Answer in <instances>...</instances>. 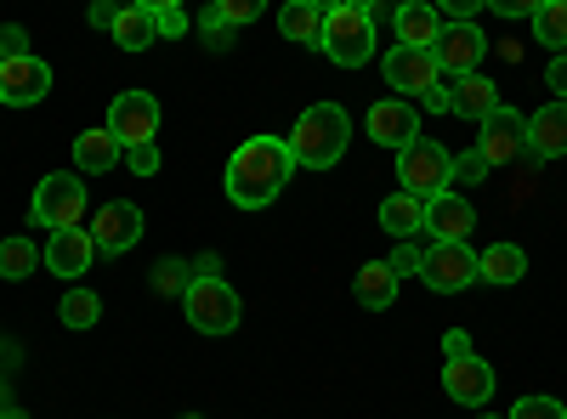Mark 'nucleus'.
<instances>
[{"label": "nucleus", "mask_w": 567, "mask_h": 419, "mask_svg": "<svg viewBox=\"0 0 567 419\" xmlns=\"http://www.w3.org/2000/svg\"><path fill=\"white\" fill-rule=\"evenodd\" d=\"M381 227L392 232V239H414V232L425 227V199H414V193H392V199L381 205Z\"/></svg>", "instance_id": "obj_26"}, {"label": "nucleus", "mask_w": 567, "mask_h": 419, "mask_svg": "<svg viewBox=\"0 0 567 419\" xmlns=\"http://www.w3.org/2000/svg\"><path fill=\"white\" fill-rule=\"evenodd\" d=\"M109 34H114L120 52H148V40H159L154 12H148V7H136V0H131V7H120V18H114Z\"/></svg>", "instance_id": "obj_22"}, {"label": "nucleus", "mask_w": 567, "mask_h": 419, "mask_svg": "<svg viewBox=\"0 0 567 419\" xmlns=\"http://www.w3.org/2000/svg\"><path fill=\"white\" fill-rule=\"evenodd\" d=\"M114 18H120L114 0H91V23H97V29H114Z\"/></svg>", "instance_id": "obj_43"}, {"label": "nucleus", "mask_w": 567, "mask_h": 419, "mask_svg": "<svg viewBox=\"0 0 567 419\" xmlns=\"http://www.w3.org/2000/svg\"><path fill=\"white\" fill-rule=\"evenodd\" d=\"M182 312L199 335H233L245 317V301L233 284H221V277H194V284L182 290Z\"/></svg>", "instance_id": "obj_3"}, {"label": "nucleus", "mask_w": 567, "mask_h": 419, "mask_svg": "<svg viewBox=\"0 0 567 419\" xmlns=\"http://www.w3.org/2000/svg\"><path fill=\"white\" fill-rule=\"evenodd\" d=\"M210 7L227 18V29H245V23H256L267 12V0H210Z\"/></svg>", "instance_id": "obj_31"}, {"label": "nucleus", "mask_w": 567, "mask_h": 419, "mask_svg": "<svg viewBox=\"0 0 567 419\" xmlns=\"http://www.w3.org/2000/svg\"><path fill=\"white\" fill-rule=\"evenodd\" d=\"M0 63H7V45H0Z\"/></svg>", "instance_id": "obj_51"}, {"label": "nucleus", "mask_w": 567, "mask_h": 419, "mask_svg": "<svg viewBox=\"0 0 567 419\" xmlns=\"http://www.w3.org/2000/svg\"><path fill=\"white\" fill-rule=\"evenodd\" d=\"M494 108H499V85H494L488 74H460V80H454V114H460V119H477V125H483Z\"/></svg>", "instance_id": "obj_21"}, {"label": "nucleus", "mask_w": 567, "mask_h": 419, "mask_svg": "<svg viewBox=\"0 0 567 419\" xmlns=\"http://www.w3.org/2000/svg\"><path fill=\"white\" fill-rule=\"evenodd\" d=\"M545 7V0H488V12H499V18H534Z\"/></svg>", "instance_id": "obj_40"}, {"label": "nucleus", "mask_w": 567, "mask_h": 419, "mask_svg": "<svg viewBox=\"0 0 567 419\" xmlns=\"http://www.w3.org/2000/svg\"><path fill=\"white\" fill-rule=\"evenodd\" d=\"M483 159L488 165H516V159H523L528 154V114H516V108H494L488 119H483Z\"/></svg>", "instance_id": "obj_10"}, {"label": "nucleus", "mask_w": 567, "mask_h": 419, "mask_svg": "<svg viewBox=\"0 0 567 419\" xmlns=\"http://www.w3.org/2000/svg\"><path fill=\"white\" fill-rule=\"evenodd\" d=\"M511 419H567V408L556 397H523L511 408Z\"/></svg>", "instance_id": "obj_32"}, {"label": "nucleus", "mask_w": 567, "mask_h": 419, "mask_svg": "<svg viewBox=\"0 0 567 419\" xmlns=\"http://www.w3.org/2000/svg\"><path fill=\"white\" fill-rule=\"evenodd\" d=\"M45 91H52V69H45L34 52L0 63V103H7V108H29V103L45 97Z\"/></svg>", "instance_id": "obj_12"}, {"label": "nucleus", "mask_w": 567, "mask_h": 419, "mask_svg": "<svg viewBox=\"0 0 567 419\" xmlns=\"http://www.w3.org/2000/svg\"><path fill=\"white\" fill-rule=\"evenodd\" d=\"M187 284H194V272H187L182 261H165V266L154 272V290H165V295H176V301H182V290H187Z\"/></svg>", "instance_id": "obj_33"}, {"label": "nucleus", "mask_w": 567, "mask_h": 419, "mask_svg": "<svg viewBox=\"0 0 567 419\" xmlns=\"http://www.w3.org/2000/svg\"><path fill=\"white\" fill-rule=\"evenodd\" d=\"M443 357H471V335L465 329H449L443 335Z\"/></svg>", "instance_id": "obj_42"}, {"label": "nucleus", "mask_w": 567, "mask_h": 419, "mask_svg": "<svg viewBox=\"0 0 567 419\" xmlns=\"http://www.w3.org/2000/svg\"><path fill=\"white\" fill-rule=\"evenodd\" d=\"M420 284L437 290V295H460L477 284V250H471L465 239L460 244H432L420 255Z\"/></svg>", "instance_id": "obj_6"}, {"label": "nucleus", "mask_w": 567, "mask_h": 419, "mask_svg": "<svg viewBox=\"0 0 567 419\" xmlns=\"http://www.w3.org/2000/svg\"><path fill=\"white\" fill-rule=\"evenodd\" d=\"M381 74L386 85L398 91V97H425L443 74H437V57L425 52V45H392V52L381 57Z\"/></svg>", "instance_id": "obj_9"}, {"label": "nucleus", "mask_w": 567, "mask_h": 419, "mask_svg": "<svg viewBox=\"0 0 567 419\" xmlns=\"http://www.w3.org/2000/svg\"><path fill=\"white\" fill-rule=\"evenodd\" d=\"M0 45H7V57H23L29 52V34L12 23V29H0Z\"/></svg>", "instance_id": "obj_41"}, {"label": "nucleus", "mask_w": 567, "mask_h": 419, "mask_svg": "<svg viewBox=\"0 0 567 419\" xmlns=\"http://www.w3.org/2000/svg\"><path fill=\"white\" fill-rule=\"evenodd\" d=\"M488 170H494V165L483 159V148H471V154H454V159H449V188L460 193V188H471V181H483Z\"/></svg>", "instance_id": "obj_30"}, {"label": "nucleus", "mask_w": 567, "mask_h": 419, "mask_svg": "<svg viewBox=\"0 0 567 419\" xmlns=\"http://www.w3.org/2000/svg\"><path fill=\"white\" fill-rule=\"evenodd\" d=\"M154 29H159V40H182L194 23L182 18V7H171V12H154Z\"/></svg>", "instance_id": "obj_37"}, {"label": "nucleus", "mask_w": 567, "mask_h": 419, "mask_svg": "<svg viewBox=\"0 0 567 419\" xmlns=\"http://www.w3.org/2000/svg\"><path fill=\"white\" fill-rule=\"evenodd\" d=\"M471 227H477V210L465 205V193L443 188L437 199H425V232H432V244H460V239H471Z\"/></svg>", "instance_id": "obj_14"}, {"label": "nucleus", "mask_w": 567, "mask_h": 419, "mask_svg": "<svg viewBox=\"0 0 567 419\" xmlns=\"http://www.w3.org/2000/svg\"><path fill=\"white\" fill-rule=\"evenodd\" d=\"M125 165H131L136 176H154V170H159V148H154V143H136V148H125Z\"/></svg>", "instance_id": "obj_35"}, {"label": "nucleus", "mask_w": 567, "mask_h": 419, "mask_svg": "<svg viewBox=\"0 0 567 419\" xmlns=\"http://www.w3.org/2000/svg\"><path fill=\"white\" fill-rule=\"evenodd\" d=\"M91 205H85V181L80 176H45L40 188H34V221L40 227H80V216H85Z\"/></svg>", "instance_id": "obj_7"}, {"label": "nucleus", "mask_w": 567, "mask_h": 419, "mask_svg": "<svg viewBox=\"0 0 567 419\" xmlns=\"http://www.w3.org/2000/svg\"><path fill=\"white\" fill-rule=\"evenodd\" d=\"M312 7H318V12L329 18V12H336V7H347V0H312Z\"/></svg>", "instance_id": "obj_48"}, {"label": "nucleus", "mask_w": 567, "mask_h": 419, "mask_svg": "<svg viewBox=\"0 0 567 419\" xmlns=\"http://www.w3.org/2000/svg\"><path fill=\"white\" fill-rule=\"evenodd\" d=\"M534 34H539V45H550V52H567V0H545V7L534 12Z\"/></svg>", "instance_id": "obj_28"}, {"label": "nucleus", "mask_w": 567, "mask_h": 419, "mask_svg": "<svg viewBox=\"0 0 567 419\" xmlns=\"http://www.w3.org/2000/svg\"><path fill=\"white\" fill-rule=\"evenodd\" d=\"M318 52L341 69H363L374 57V18L358 12V7H336L323 18V34H318Z\"/></svg>", "instance_id": "obj_4"}, {"label": "nucleus", "mask_w": 567, "mask_h": 419, "mask_svg": "<svg viewBox=\"0 0 567 419\" xmlns=\"http://www.w3.org/2000/svg\"><path fill=\"white\" fill-rule=\"evenodd\" d=\"M182 419H205V413H182Z\"/></svg>", "instance_id": "obj_50"}, {"label": "nucleus", "mask_w": 567, "mask_h": 419, "mask_svg": "<svg viewBox=\"0 0 567 419\" xmlns=\"http://www.w3.org/2000/svg\"><path fill=\"white\" fill-rule=\"evenodd\" d=\"M278 29H284V40H296V45H318V34H323V12L312 7V0H284Z\"/></svg>", "instance_id": "obj_24"}, {"label": "nucleus", "mask_w": 567, "mask_h": 419, "mask_svg": "<svg viewBox=\"0 0 567 419\" xmlns=\"http://www.w3.org/2000/svg\"><path fill=\"white\" fill-rule=\"evenodd\" d=\"M358 301H363L369 312H386V306L398 301V272H392L386 261H369V266L358 272Z\"/></svg>", "instance_id": "obj_25"}, {"label": "nucleus", "mask_w": 567, "mask_h": 419, "mask_svg": "<svg viewBox=\"0 0 567 419\" xmlns=\"http://www.w3.org/2000/svg\"><path fill=\"white\" fill-rule=\"evenodd\" d=\"M528 272V255L523 250H516V244H494V250H483L477 255V277H483V284H516V277H523Z\"/></svg>", "instance_id": "obj_23"}, {"label": "nucleus", "mask_w": 567, "mask_h": 419, "mask_svg": "<svg viewBox=\"0 0 567 419\" xmlns=\"http://www.w3.org/2000/svg\"><path fill=\"white\" fill-rule=\"evenodd\" d=\"M109 130L120 136V148L154 143V130H159V103L148 97V91H120L114 108H109Z\"/></svg>", "instance_id": "obj_11"}, {"label": "nucleus", "mask_w": 567, "mask_h": 419, "mask_svg": "<svg viewBox=\"0 0 567 419\" xmlns=\"http://www.w3.org/2000/svg\"><path fill=\"white\" fill-rule=\"evenodd\" d=\"M58 317L69 323V329H91V323L103 317V295H91V290H69V295H63V306H58Z\"/></svg>", "instance_id": "obj_29"}, {"label": "nucleus", "mask_w": 567, "mask_h": 419, "mask_svg": "<svg viewBox=\"0 0 567 419\" xmlns=\"http://www.w3.org/2000/svg\"><path fill=\"white\" fill-rule=\"evenodd\" d=\"M347 7H358V12H369V18H374V12H381V0H347Z\"/></svg>", "instance_id": "obj_47"}, {"label": "nucleus", "mask_w": 567, "mask_h": 419, "mask_svg": "<svg viewBox=\"0 0 567 419\" xmlns=\"http://www.w3.org/2000/svg\"><path fill=\"white\" fill-rule=\"evenodd\" d=\"M443 391H449L454 402H465V408H483V402L494 397V368H488L477 352H471V357H449Z\"/></svg>", "instance_id": "obj_16"}, {"label": "nucleus", "mask_w": 567, "mask_h": 419, "mask_svg": "<svg viewBox=\"0 0 567 419\" xmlns=\"http://www.w3.org/2000/svg\"><path fill=\"white\" fill-rule=\"evenodd\" d=\"M187 272H194V277H221V255H194Z\"/></svg>", "instance_id": "obj_44"}, {"label": "nucleus", "mask_w": 567, "mask_h": 419, "mask_svg": "<svg viewBox=\"0 0 567 419\" xmlns=\"http://www.w3.org/2000/svg\"><path fill=\"white\" fill-rule=\"evenodd\" d=\"M34 266H45V250H34L29 239H7V244H0V277H12V284H18V277H29Z\"/></svg>", "instance_id": "obj_27"}, {"label": "nucleus", "mask_w": 567, "mask_h": 419, "mask_svg": "<svg viewBox=\"0 0 567 419\" xmlns=\"http://www.w3.org/2000/svg\"><path fill=\"white\" fill-rule=\"evenodd\" d=\"M91 261H97V239H91V227H58L52 244H45V266L58 277H80Z\"/></svg>", "instance_id": "obj_17"}, {"label": "nucleus", "mask_w": 567, "mask_h": 419, "mask_svg": "<svg viewBox=\"0 0 567 419\" xmlns=\"http://www.w3.org/2000/svg\"><path fill=\"white\" fill-rule=\"evenodd\" d=\"M483 419H499V413H483Z\"/></svg>", "instance_id": "obj_52"}, {"label": "nucleus", "mask_w": 567, "mask_h": 419, "mask_svg": "<svg viewBox=\"0 0 567 419\" xmlns=\"http://www.w3.org/2000/svg\"><path fill=\"white\" fill-rule=\"evenodd\" d=\"M392 23H398V45H425V52H432V40L443 34V12L425 7V0H403Z\"/></svg>", "instance_id": "obj_20"}, {"label": "nucleus", "mask_w": 567, "mask_h": 419, "mask_svg": "<svg viewBox=\"0 0 567 419\" xmlns=\"http://www.w3.org/2000/svg\"><path fill=\"white\" fill-rule=\"evenodd\" d=\"M347 143H352V119H347L341 103H312V108L296 119V130H290V154H296V165H307V170L341 165Z\"/></svg>", "instance_id": "obj_2"}, {"label": "nucleus", "mask_w": 567, "mask_h": 419, "mask_svg": "<svg viewBox=\"0 0 567 419\" xmlns=\"http://www.w3.org/2000/svg\"><path fill=\"white\" fill-rule=\"evenodd\" d=\"M528 154L534 159H561L567 154V103H545L539 114H528Z\"/></svg>", "instance_id": "obj_18"}, {"label": "nucleus", "mask_w": 567, "mask_h": 419, "mask_svg": "<svg viewBox=\"0 0 567 419\" xmlns=\"http://www.w3.org/2000/svg\"><path fill=\"white\" fill-rule=\"evenodd\" d=\"M420 255H425L420 244H409V239H398V250L386 255V266H392L398 277H409V272H420Z\"/></svg>", "instance_id": "obj_34"}, {"label": "nucleus", "mask_w": 567, "mask_h": 419, "mask_svg": "<svg viewBox=\"0 0 567 419\" xmlns=\"http://www.w3.org/2000/svg\"><path fill=\"white\" fill-rule=\"evenodd\" d=\"M136 7H148V12H171V7H182V0H136Z\"/></svg>", "instance_id": "obj_46"}, {"label": "nucleus", "mask_w": 567, "mask_h": 419, "mask_svg": "<svg viewBox=\"0 0 567 419\" xmlns=\"http://www.w3.org/2000/svg\"><path fill=\"white\" fill-rule=\"evenodd\" d=\"M545 85H550V97H556V103H567V52H556V57H550Z\"/></svg>", "instance_id": "obj_38"}, {"label": "nucleus", "mask_w": 567, "mask_h": 419, "mask_svg": "<svg viewBox=\"0 0 567 419\" xmlns=\"http://www.w3.org/2000/svg\"><path fill=\"white\" fill-rule=\"evenodd\" d=\"M120 159H125V148H120V136H114L109 125L74 136V165H80L85 176H103V170H114Z\"/></svg>", "instance_id": "obj_19"}, {"label": "nucleus", "mask_w": 567, "mask_h": 419, "mask_svg": "<svg viewBox=\"0 0 567 419\" xmlns=\"http://www.w3.org/2000/svg\"><path fill=\"white\" fill-rule=\"evenodd\" d=\"M449 148L432 143V136H414L409 148H398V181H403V193L414 199H437L449 188Z\"/></svg>", "instance_id": "obj_5"}, {"label": "nucleus", "mask_w": 567, "mask_h": 419, "mask_svg": "<svg viewBox=\"0 0 567 419\" xmlns=\"http://www.w3.org/2000/svg\"><path fill=\"white\" fill-rule=\"evenodd\" d=\"M296 154L290 143H278V136H250V143H239V154L227 159V199L239 210H267L284 188H290L296 176Z\"/></svg>", "instance_id": "obj_1"}, {"label": "nucleus", "mask_w": 567, "mask_h": 419, "mask_svg": "<svg viewBox=\"0 0 567 419\" xmlns=\"http://www.w3.org/2000/svg\"><path fill=\"white\" fill-rule=\"evenodd\" d=\"M425 108H432V114H454V85L449 80H437L432 91H425V97H420Z\"/></svg>", "instance_id": "obj_39"}, {"label": "nucleus", "mask_w": 567, "mask_h": 419, "mask_svg": "<svg viewBox=\"0 0 567 419\" xmlns=\"http://www.w3.org/2000/svg\"><path fill=\"white\" fill-rule=\"evenodd\" d=\"M483 7H488V0H437V12H443L449 23H471Z\"/></svg>", "instance_id": "obj_36"}, {"label": "nucleus", "mask_w": 567, "mask_h": 419, "mask_svg": "<svg viewBox=\"0 0 567 419\" xmlns=\"http://www.w3.org/2000/svg\"><path fill=\"white\" fill-rule=\"evenodd\" d=\"M0 386H7V380H0Z\"/></svg>", "instance_id": "obj_53"}, {"label": "nucleus", "mask_w": 567, "mask_h": 419, "mask_svg": "<svg viewBox=\"0 0 567 419\" xmlns=\"http://www.w3.org/2000/svg\"><path fill=\"white\" fill-rule=\"evenodd\" d=\"M432 57H437V74L443 80L477 74V63L488 57V40H483L477 23H443V34L432 40Z\"/></svg>", "instance_id": "obj_8"}, {"label": "nucleus", "mask_w": 567, "mask_h": 419, "mask_svg": "<svg viewBox=\"0 0 567 419\" xmlns=\"http://www.w3.org/2000/svg\"><path fill=\"white\" fill-rule=\"evenodd\" d=\"M199 29H205V34H210V40H221V29H227V18H221V12H216V7H210V12H205V18H199Z\"/></svg>", "instance_id": "obj_45"}, {"label": "nucleus", "mask_w": 567, "mask_h": 419, "mask_svg": "<svg viewBox=\"0 0 567 419\" xmlns=\"http://www.w3.org/2000/svg\"><path fill=\"white\" fill-rule=\"evenodd\" d=\"M0 419H29V413H18V408H7V402H0Z\"/></svg>", "instance_id": "obj_49"}, {"label": "nucleus", "mask_w": 567, "mask_h": 419, "mask_svg": "<svg viewBox=\"0 0 567 419\" xmlns=\"http://www.w3.org/2000/svg\"><path fill=\"white\" fill-rule=\"evenodd\" d=\"M369 143H381V148H409L414 136H420V108L403 103V97H386V103H374L369 108Z\"/></svg>", "instance_id": "obj_15"}, {"label": "nucleus", "mask_w": 567, "mask_h": 419, "mask_svg": "<svg viewBox=\"0 0 567 419\" xmlns=\"http://www.w3.org/2000/svg\"><path fill=\"white\" fill-rule=\"evenodd\" d=\"M85 227H91V239H97V255H125L142 239V210L131 199H114V205H103L97 216H91Z\"/></svg>", "instance_id": "obj_13"}]
</instances>
